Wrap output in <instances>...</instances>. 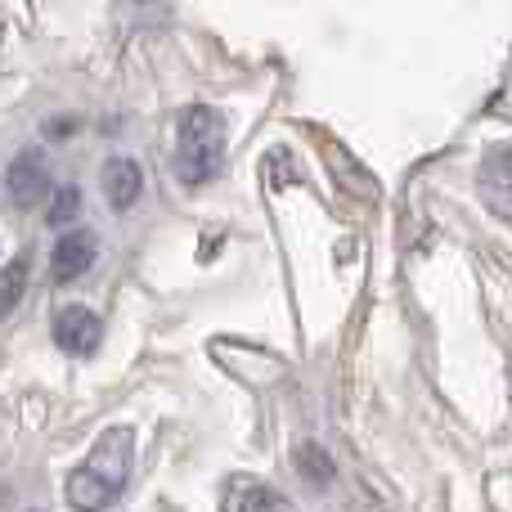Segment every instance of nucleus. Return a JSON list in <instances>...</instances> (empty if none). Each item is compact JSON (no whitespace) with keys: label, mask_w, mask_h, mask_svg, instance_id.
<instances>
[{"label":"nucleus","mask_w":512,"mask_h":512,"mask_svg":"<svg viewBox=\"0 0 512 512\" xmlns=\"http://www.w3.org/2000/svg\"><path fill=\"white\" fill-rule=\"evenodd\" d=\"M131 477V427H108L90 459L68 472V504L77 512H108Z\"/></svg>","instance_id":"f257e3e1"},{"label":"nucleus","mask_w":512,"mask_h":512,"mask_svg":"<svg viewBox=\"0 0 512 512\" xmlns=\"http://www.w3.org/2000/svg\"><path fill=\"white\" fill-rule=\"evenodd\" d=\"M225 162V117L207 104H194L180 113L176 126V176L180 185L198 189L221 176Z\"/></svg>","instance_id":"f03ea898"},{"label":"nucleus","mask_w":512,"mask_h":512,"mask_svg":"<svg viewBox=\"0 0 512 512\" xmlns=\"http://www.w3.org/2000/svg\"><path fill=\"white\" fill-rule=\"evenodd\" d=\"M5 189L18 207H36L50 194V167H45L41 149H23L14 162L5 167Z\"/></svg>","instance_id":"7ed1b4c3"},{"label":"nucleus","mask_w":512,"mask_h":512,"mask_svg":"<svg viewBox=\"0 0 512 512\" xmlns=\"http://www.w3.org/2000/svg\"><path fill=\"white\" fill-rule=\"evenodd\" d=\"M99 337H104V324L90 306H63L54 315V342L68 355H90L99 346Z\"/></svg>","instance_id":"20e7f679"},{"label":"nucleus","mask_w":512,"mask_h":512,"mask_svg":"<svg viewBox=\"0 0 512 512\" xmlns=\"http://www.w3.org/2000/svg\"><path fill=\"white\" fill-rule=\"evenodd\" d=\"M95 256H99V243H95V234H90V230L63 234V239L54 243V256H50V279L54 283L81 279V274L95 265Z\"/></svg>","instance_id":"39448f33"},{"label":"nucleus","mask_w":512,"mask_h":512,"mask_svg":"<svg viewBox=\"0 0 512 512\" xmlns=\"http://www.w3.org/2000/svg\"><path fill=\"white\" fill-rule=\"evenodd\" d=\"M144 194V171L135 158H108L104 162V198L117 207V212H126V207H135Z\"/></svg>","instance_id":"423d86ee"},{"label":"nucleus","mask_w":512,"mask_h":512,"mask_svg":"<svg viewBox=\"0 0 512 512\" xmlns=\"http://www.w3.org/2000/svg\"><path fill=\"white\" fill-rule=\"evenodd\" d=\"M230 512H292V504L279 495V490H265V486H234L230 490Z\"/></svg>","instance_id":"0eeeda50"},{"label":"nucleus","mask_w":512,"mask_h":512,"mask_svg":"<svg viewBox=\"0 0 512 512\" xmlns=\"http://www.w3.org/2000/svg\"><path fill=\"white\" fill-rule=\"evenodd\" d=\"M23 292H27V261L18 256V261H9L5 270H0V324H5V319L18 310Z\"/></svg>","instance_id":"6e6552de"},{"label":"nucleus","mask_w":512,"mask_h":512,"mask_svg":"<svg viewBox=\"0 0 512 512\" xmlns=\"http://www.w3.org/2000/svg\"><path fill=\"white\" fill-rule=\"evenodd\" d=\"M297 472H301V477H310L315 486H328V481L337 477L333 459H328L319 445H301V450H297Z\"/></svg>","instance_id":"1a4fd4ad"},{"label":"nucleus","mask_w":512,"mask_h":512,"mask_svg":"<svg viewBox=\"0 0 512 512\" xmlns=\"http://www.w3.org/2000/svg\"><path fill=\"white\" fill-rule=\"evenodd\" d=\"M77 212H81V189L68 185V189H59V194H54L45 221H50V225H68V221H77Z\"/></svg>","instance_id":"9d476101"}]
</instances>
